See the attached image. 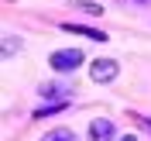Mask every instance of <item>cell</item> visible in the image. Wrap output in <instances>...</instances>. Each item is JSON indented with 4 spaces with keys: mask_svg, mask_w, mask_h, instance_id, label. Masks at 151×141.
Wrapping results in <instances>:
<instances>
[{
    "mask_svg": "<svg viewBox=\"0 0 151 141\" xmlns=\"http://www.w3.org/2000/svg\"><path fill=\"white\" fill-rule=\"evenodd\" d=\"M83 62H86V55L79 48H58V52L48 55V66L55 69V72H72V69H79Z\"/></svg>",
    "mask_w": 151,
    "mask_h": 141,
    "instance_id": "cell-1",
    "label": "cell"
},
{
    "mask_svg": "<svg viewBox=\"0 0 151 141\" xmlns=\"http://www.w3.org/2000/svg\"><path fill=\"white\" fill-rule=\"evenodd\" d=\"M117 62L113 59H96L93 66H89V76H93V83H113L117 79Z\"/></svg>",
    "mask_w": 151,
    "mask_h": 141,
    "instance_id": "cell-2",
    "label": "cell"
},
{
    "mask_svg": "<svg viewBox=\"0 0 151 141\" xmlns=\"http://www.w3.org/2000/svg\"><path fill=\"white\" fill-rule=\"evenodd\" d=\"M89 141H117V127H113V121H106V117L89 121Z\"/></svg>",
    "mask_w": 151,
    "mask_h": 141,
    "instance_id": "cell-3",
    "label": "cell"
},
{
    "mask_svg": "<svg viewBox=\"0 0 151 141\" xmlns=\"http://www.w3.org/2000/svg\"><path fill=\"white\" fill-rule=\"evenodd\" d=\"M62 31H69V35H83V38H93V41H106V31L83 28V24H62Z\"/></svg>",
    "mask_w": 151,
    "mask_h": 141,
    "instance_id": "cell-4",
    "label": "cell"
},
{
    "mask_svg": "<svg viewBox=\"0 0 151 141\" xmlns=\"http://www.w3.org/2000/svg\"><path fill=\"white\" fill-rule=\"evenodd\" d=\"M45 141H76V134L69 127H55L52 134H45Z\"/></svg>",
    "mask_w": 151,
    "mask_h": 141,
    "instance_id": "cell-5",
    "label": "cell"
},
{
    "mask_svg": "<svg viewBox=\"0 0 151 141\" xmlns=\"http://www.w3.org/2000/svg\"><path fill=\"white\" fill-rule=\"evenodd\" d=\"M79 10H86L89 17H100V14H103V7H100V4H93V0H79Z\"/></svg>",
    "mask_w": 151,
    "mask_h": 141,
    "instance_id": "cell-6",
    "label": "cell"
},
{
    "mask_svg": "<svg viewBox=\"0 0 151 141\" xmlns=\"http://www.w3.org/2000/svg\"><path fill=\"white\" fill-rule=\"evenodd\" d=\"M62 107H65V103L58 100V103H52V107H41V110H35V117H48V114H58Z\"/></svg>",
    "mask_w": 151,
    "mask_h": 141,
    "instance_id": "cell-7",
    "label": "cell"
},
{
    "mask_svg": "<svg viewBox=\"0 0 151 141\" xmlns=\"http://www.w3.org/2000/svg\"><path fill=\"white\" fill-rule=\"evenodd\" d=\"M14 48H17V41H14V38H7V41H4V55H10Z\"/></svg>",
    "mask_w": 151,
    "mask_h": 141,
    "instance_id": "cell-8",
    "label": "cell"
},
{
    "mask_svg": "<svg viewBox=\"0 0 151 141\" xmlns=\"http://www.w3.org/2000/svg\"><path fill=\"white\" fill-rule=\"evenodd\" d=\"M117 141H137V138H134V134H124V138H117Z\"/></svg>",
    "mask_w": 151,
    "mask_h": 141,
    "instance_id": "cell-9",
    "label": "cell"
},
{
    "mask_svg": "<svg viewBox=\"0 0 151 141\" xmlns=\"http://www.w3.org/2000/svg\"><path fill=\"white\" fill-rule=\"evenodd\" d=\"M144 124H148V131H151V121H144Z\"/></svg>",
    "mask_w": 151,
    "mask_h": 141,
    "instance_id": "cell-10",
    "label": "cell"
},
{
    "mask_svg": "<svg viewBox=\"0 0 151 141\" xmlns=\"http://www.w3.org/2000/svg\"><path fill=\"white\" fill-rule=\"evenodd\" d=\"M141 4H148V0H141Z\"/></svg>",
    "mask_w": 151,
    "mask_h": 141,
    "instance_id": "cell-11",
    "label": "cell"
}]
</instances>
